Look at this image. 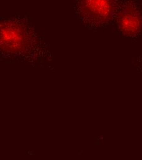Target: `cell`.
I'll return each instance as SVG.
<instances>
[{
    "mask_svg": "<svg viewBox=\"0 0 142 160\" xmlns=\"http://www.w3.org/2000/svg\"><path fill=\"white\" fill-rule=\"evenodd\" d=\"M117 9L116 0H77L74 8L78 17L93 25L108 22Z\"/></svg>",
    "mask_w": 142,
    "mask_h": 160,
    "instance_id": "obj_1",
    "label": "cell"
},
{
    "mask_svg": "<svg viewBox=\"0 0 142 160\" xmlns=\"http://www.w3.org/2000/svg\"><path fill=\"white\" fill-rule=\"evenodd\" d=\"M115 14L120 30L125 35L134 37L142 29V16L132 0H125L117 8Z\"/></svg>",
    "mask_w": 142,
    "mask_h": 160,
    "instance_id": "obj_2",
    "label": "cell"
}]
</instances>
